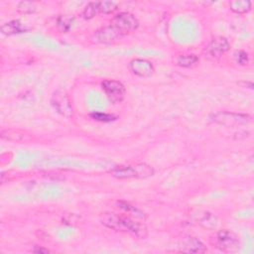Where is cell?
<instances>
[{"label":"cell","instance_id":"cell-19","mask_svg":"<svg viewBox=\"0 0 254 254\" xmlns=\"http://www.w3.org/2000/svg\"><path fill=\"white\" fill-rule=\"evenodd\" d=\"M37 6L34 1H21L18 3L17 10L21 14H32L36 11Z\"/></svg>","mask_w":254,"mask_h":254},{"label":"cell","instance_id":"cell-20","mask_svg":"<svg viewBox=\"0 0 254 254\" xmlns=\"http://www.w3.org/2000/svg\"><path fill=\"white\" fill-rule=\"evenodd\" d=\"M118 4L114 1H99L100 13L111 14L117 10Z\"/></svg>","mask_w":254,"mask_h":254},{"label":"cell","instance_id":"cell-8","mask_svg":"<svg viewBox=\"0 0 254 254\" xmlns=\"http://www.w3.org/2000/svg\"><path fill=\"white\" fill-rule=\"evenodd\" d=\"M101 88L112 103L121 102L126 94L125 86L122 82L115 79H105L101 82Z\"/></svg>","mask_w":254,"mask_h":254},{"label":"cell","instance_id":"cell-13","mask_svg":"<svg viewBox=\"0 0 254 254\" xmlns=\"http://www.w3.org/2000/svg\"><path fill=\"white\" fill-rule=\"evenodd\" d=\"M1 33L7 36H11V35H16V34H21L26 32V28L25 26L18 20H12L9 21L5 24H3L0 28Z\"/></svg>","mask_w":254,"mask_h":254},{"label":"cell","instance_id":"cell-18","mask_svg":"<svg viewBox=\"0 0 254 254\" xmlns=\"http://www.w3.org/2000/svg\"><path fill=\"white\" fill-rule=\"evenodd\" d=\"M73 23V18L67 15H60L57 19V26L59 30L63 33H66L69 31Z\"/></svg>","mask_w":254,"mask_h":254},{"label":"cell","instance_id":"cell-6","mask_svg":"<svg viewBox=\"0 0 254 254\" xmlns=\"http://www.w3.org/2000/svg\"><path fill=\"white\" fill-rule=\"evenodd\" d=\"M230 49V44L228 40L224 37L218 36L213 38L204 48L203 54L206 59L211 61H216L220 59L228 50Z\"/></svg>","mask_w":254,"mask_h":254},{"label":"cell","instance_id":"cell-22","mask_svg":"<svg viewBox=\"0 0 254 254\" xmlns=\"http://www.w3.org/2000/svg\"><path fill=\"white\" fill-rule=\"evenodd\" d=\"M234 59H235L236 63H238V64H241V65L247 64L248 62H249L248 54H247L245 51H243V50L236 51V52L234 53Z\"/></svg>","mask_w":254,"mask_h":254},{"label":"cell","instance_id":"cell-10","mask_svg":"<svg viewBox=\"0 0 254 254\" xmlns=\"http://www.w3.org/2000/svg\"><path fill=\"white\" fill-rule=\"evenodd\" d=\"M181 252L187 253H204L207 251L205 245L197 237L184 236L181 238L178 246Z\"/></svg>","mask_w":254,"mask_h":254},{"label":"cell","instance_id":"cell-16","mask_svg":"<svg viewBox=\"0 0 254 254\" xmlns=\"http://www.w3.org/2000/svg\"><path fill=\"white\" fill-rule=\"evenodd\" d=\"M0 136L4 140L18 142V141H21L24 139L25 134L23 131L18 130V129H2Z\"/></svg>","mask_w":254,"mask_h":254},{"label":"cell","instance_id":"cell-1","mask_svg":"<svg viewBox=\"0 0 254 254\" xmlns=\"http://www.w3.org/2000/svg\"><path fill=\"white\" fill-rule=\"evenodd\" d=\"M100 222L109 229L128 233L137 238L144 239L148 235L147 226L139 221H136L129 216L114 212H103L99 215Z\"/></svg>","mask_w":254,"mask_h":254},{"label":"cell","instance_id":"cell-5","mask_svg":"<svg viewBox=\"0 0 254 254\" xmlns=\"http://www.w3.org/2000/svg\"><path fill=\"white\" fill-rule=\"evenodd\" d=\"M110 25L115 27L123 36H125L137 30L139 21L133 14L129 12H121L112 18Z\"/></svg>","mask_w":254,"mask_h":254},{"label":"cell","instance_id":"cell-12","mask_svg":"<svg viewBox=\"0 0 254 254\" xmlns=\"http://www.w3.org/2000/svg\"><path fill=\"white\" fill-rule=\"evenodd\" d=\"M192 216L198 225L206 229H214L218 224L217 217L208 211H196Z\"/></svg>","mask_w":254,"mask_h":254},{"label":"cell","instance_id":"cell-3","mask_svg":"<svg viewBox=\"0 0 254 254\" xmlns=\"http://www.w3.org/2000/svg\"><path fill=\"white\" fill-rule=\"evenodd\" d=\"M214 248L224 253H235L240 249V239L236 233L228 229L217 231L210 239Z\"/></svg>","mask_w":254,"mask_h":254},{"label":"cell","instance_id":"cell-17","mask_svg":"<svg viewBox=\"0 0 254 254\" xmlns=\"http://www.w3.org/2000/svg\"><path fill=\"white\" fill-rule=\"evenodd\" d=\"M100 13V9H99V1H95V2H89L83 9L82 11V17L86 20L92 19L93 17H95L97 14Z\"/></svg>","mask_w":254,"mask_h":254},{"label":"cell","instance_id":"cell-21","mask_svg":"<svg viewBox=\"0 0 254 254\" xmlns=\"http://www.w3.org/2000/svg\"><path fill=\"white\" fill-rule=\"evenodd\" d=\"M92 119L100 122H110L116 119V117L112 114H107V113H101V112H95L90 114Z\"/></svg>","mask_w":254,"mask_h":254},{"label":"cell","instance_id":"cell-11","mask_svg":"<svg viewBox=\"0 0 254 254\" xmlns=\"http://www.w3.org/2000/svg\"><path fill=\"white\" fill-rule=\"evenodd\" d=\"M131 71L140 77H149L154 72L153 64L145 59H134L129 63Z\"/></svg>","mask_w":254,"mask_h":254},{"label":"cell","instance_id":"cell-9","mask_svg":"<svg viewBox=\"0 0 254 254\" xmlns=\"http://www.w3.org/2000/svg\"><path fill=\"white\" fill-rule=\"evenodd\" d=\"M122 37L123 35L115 27H113L112 25H109L97 30L93 34L91 39L94 43H97V44H110Z\"/></svg>","mask_w":254,"mask_h":254},{"label":"cell","instance_id":"cell-7","mask_svg":"<svg viewBox=\"0 0 254 254\" xmlns=\"http://www.w3.org/2000/svg\"><path fill=\"white\" fill-rule=\"evenodd\" d=\"M51 104L58 113L66 118H69L73 115L71 101L67 94L63 90L54 91L51 97Z\"/></svg>","mask_w":254,"mask_h":254},{"label":"cell","instance_id":"cell-4","mask_svg":"<svg viewBox=\"0 0 254 254\" xmlns=\"http://www.w3.org/2000/svg\"><path fill=\"white\" fill-rule=\"evenodd\" d=\"M211 121L216 124L226 126V127H238L241 125H246L251 122L252 117L249 114L244 113H234V112H217L210 116Z\"/></svg>","mask_w":254,"mask_h":254},{"label":"cell","instance_id":"cell-23","mask_svg":"<svg viewBox=\"0 0 254 254\" xmlns=\"http://www.w3.org/2000/svg\"><path fill=\"white\" fill-rule=\"evenodd\" d=\"M118 205H119V207L120 208H123V209H125L126 211H133L135 214H136V216H139V217H143V215H142V212L138 209V208H136L135 206H132V205H130L129 203H126V202H122V201H120V202H118Z\"/></svg>","mask_w":254,"mask_h":254},{"label":"cell","instance_id":"cell-15","mask_svg":"<svg viewBox=\"0 0 254 254\" xmlns=\"http://www.w3.org/2000/svg\"><path fill=\"white\" fill-rule=\"evenodd\" d=\"M198 62H199V59L194 54L180 55L176 60V63L178 65H180L181 67H186V68L194 66L195 64H197Z\"/></svg>","mask_w":254,"mask_h":254},{"label":"cell","instance_id":"cell-24","mask_svg":"<svg viewBox=\"0 0 254 254\" xmlns=\"http://www.w3.org/2000/svg\"><path fill=\"white\" fill-rule=\"evenodd\" d=\"M32 252H35V253H49L50 250L42 248V247H39V246H35V248L32 249Z\"/></svg>","mask_w":254,"mask_h":254},{"label":"cell","instance_id":"cell-14","mask_svg":"<svg viewBox=\"0 0 254 254\" xmlns=\"http://www.w3.org/2000/svg\"><path fill=\"white\" fill-rule=\"evenodd\" d=\"M229 9L236 14H245L251 10L252 3L248 0H235L228 3Z\"/></svg>","mask_w":254,"mask_h":254},{"label":"cell","instance_id":"cell-2","mask_svg":"<svg viewBox=\"0 0 254 254\" xmlns=\"http://www.w3.org/2000/svg\"><path fill=\"white\" fill-rule=\"evenodd\" d=\"M109 174L116 179H145L154 175L152 166L140 163L132 166H119L109 171Z\"/></svg>","mask_w":254,"mask_h":254}]
</instances>
